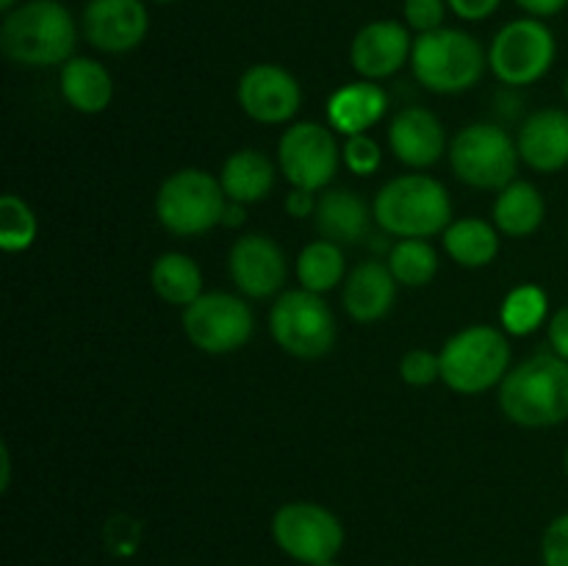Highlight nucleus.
I'll return each mask as SVG.
<instances>
[{"label":"nucleus","instance_id":"nucleus-1","mask_svg":"<svg viewBox=\"0 0 568 566\" xmlns=\"http://www.w3.org/2000/svg\"><path fill=\"white\" fill-rule=\"evenodd\" d=\"M499 408L514 425L555 427L568 420V361L552 350L516 364L499 383Z\"/></svg>","mask_w":568,"mask_h":566},{"label":"nucleus","instance_id":"nucleus-2","mask_svg":"<svg viewBox=\"0 0 568 566\" xmlns=\"http://www.w3.org/2000/svg\"><path fill=\"white\" fill-rule=\"evenodd\" d=\"M78 28L70 9L59 0H28L6 11L0 50L22 67H61L72 59Z\"/></svg>","mask_w":568,"mask_h":566},{"label":"nucleus","instance_id":"nucleus-3","mask_svg":"<svg viewBox=\"0 0 568 566\" xmlns=\"http://www.w3.org/2000/svg\"><path fill=\"white\" fill-rule=\"evenodd\" d=\"M372 214L377 225L392 236L427 239L447 231L453 222V203L444 183L414 172L388 181L377 192Z\"/></svg>","mask_w":568,"mask_h":566},{"label":"nucleus","instance_id":"nucleus-4","mask_svg":"<svg viewBox=\"0 0 568 566\" xmlns=\"http://www.w3.org/2000/svg\"><path fill=\"white\" fill-rule=\"evenodd\" d=\"M486 64L483 44L471 33L447 26L419 33L410 50V70L416 81L436 94H458L477 87Z\"/></svg>","mask_w":568,"mask_h":566},{"label":"nucleus","instance_id":"nucleus-5","mask_svg":"<svg viewBox=\"0 0 568 566\" xmlns=\"http://www.w3.org/2000/svg\"><path fill=\"white\" fill-rule=\"evenodd\" d=\"M442 381L458 394H483L510 372V344L499 327L471 325L455 333L442 353Z\"/></svg>","mask_w":568,"mask_h":566},{"label":"nucleus","instance_id":"nucleus-6","mask_svg":"<svg viewBox=\"0 0 568 566\" xmlns=\"http://www.w3.org/2000/svg\"><path fill=\"white\" fill-rule=\"evenodd\" d=\"M225 205L227 194L220 178L197 166L172 172L155 194V216L175 236H200L222 225Z\"/></svg>","mask_w":568,"mask_h":566},{"label":"nucleus","instance_id":"nucleus-7","mask_svg":"<svg viewBox=\"0 0 568 566\" xmlns=\"http://www.w3.org/2000/svg\"><path fill=\"white\" fill-rule=\"evenodd\" d=\"M272 338L294 358H322L336 344V316L325 297L308 289H288L270 311Z\"/></svg>","mask_w":568,"mask_h":566},{"label":"nucleus","instance_id":"nucleus-8","mask_svg":"<svg viewBox=\"0 0 568 566\" xmlns=\"http://www.w3.org/2000/svg\"><path fill=\"white\" fill-rule=\"evenodd\" d=\"M519 148L503 125L475 122L449 144V164L458 181L475 189H505L516 181Z\"/></svg>","mask_w":568,"mask_h":566},{"label":"nucleus","instance_id":"nucleus-9","mask_svg":"<svg viewBox=\"0 0 568 566\" xmlns=\"http://www.w3.org/2000/svg\"><path fill=\"white\" fill-rule=\"evenodd\" d=\"M272 538L277 549L305 566L336 560L344 547V525L325 505L294 499L272 516Z\"/></svg>","mask_w":568,"mask_h":566},{"label":"nucleus","instance_id":"nucleus-10","mask_svg":"<svg viewBox=\"0 0 568 566\" xmlns=\"http://www.w3.org/2000/svg\"><path fill=\"white\" fill-rule=\"evenodd\" d=\"M558 42L538 17H521L503 26L488 48V67L510 89L541 81L555 64Z\"/></svg>","mask_w":568,"mask_h":566},{"label":"nucleus","instance_id":"nucleus-11","mask_svg":"<svg viewBox=\"0 0 568 566\" xmlns=\"http://www.w3.org/2000/svg\"><path fill=\"white\" fill-rule=\"evenodd\" d=\"M183 331L203 353L227 355L253 338L255 316L236 294L203 292L183 311Z\"/></svg>","mask_w":568,"mask_h":566},{"label":"nucleus","instance_id":"nucleus-12","mask_svg":"<svg viewBox=\"0 0 568 566\" xmlns=\"http://www.w3.org/2000/svg\"><path fill=\"white\" fill-rule=\"evenodd\" d=\"M338 161L342 150L336 137L320 122H297L286 128L277 144V164L292 189H308V192L327 189L336 178Z\"/></svg>","mask_w":568,"mask_h":566},{"label":"nucleus","instance_id":"nucleus-13","mask_svg":"<svg viewBox=\"0 0 568 566\" xmlns=\"http://www.w3.org/2000/svg\"><path fill=\"white\" fill-rule=\"evenodd\" d=\"M236 98L250 120L264 122V125H281L300 111L303 89H300L297 78L283 67L253 64L239 78Z\"/></svg>","mask_w":568,"mask_h":566},{"label":"nucleus","instance_id":"nucleus-14","mask_svg":"<svg viewBox=\"0 0 568 566\" xmlns=\"http://www.w3.org/2000/svg\"><path fill=\"white\" fill-rule=\"evenodd\" d=\"M83 37L103 53H128L148 37L150 14L142 0H89L81 17Z\"/></svg>","mask_w":568,"mask_h":566},{"label":"nucleus","instance_id":"nucleus-15","mask_svg":"<svg viewBox=\"0 0 568 566\" xmlns=\"http://www.w3.org/2000/svg\"><path fill=\"white\" fill-rule=\"evenodd\" d=\"M227 270L244 297L264 300L281 292L288 266L275 239L264 236V233H244L242 239L233 242Z\"/></svg>","mask_w":568,"mask_h":566},{"label":"nucleus","instance_id":"nucleus-16","mask_svg":"<svg viewBox=\"0 0 568 566\" xmlns=\"http://www.w3.org/2000/svg\"><path fill=\"white\" fill-rule=\"evenodd\" d=\"M414 39L408 28L397 20H375L355 33L349 44V64L364 81H381V78L397 75L410 61Z\"/></svg>","mask_w":568,"mask_h":566},{"label":"nucleus","instance_id":"nucleus-17","mask_svg":"<svg viewBox=\"0 0 568 566\" xmlns=\"http://www.w3.org/2000/svg\"><path fill=\"white\" fill-rule=\"evenodd\" d=\"M388 148H392L394 159L403 161L405 166L427 170L447 150V133H444L442 120L430 109L408 105L388 125Z\"/></svg>","mask_w":568,"mask_h":566},{"label":"nucleus","instance_id":"nucleus-18","mask_svg":"<svg viewBox=\"0 0 568 566\" xmlns=\"http://www.w3.org/2000/svg\"><path fill=\"white\" fill-rule=\"evenodd\" d=\"M521 161L530 170L552 175L568 166V111L541 109L527 117L516 139Z\"/></svg>","mask_w":568,"mask_h":566},{"label":"nucleus","instance_id":"nucleus-19","mask_svg":"<svg viewBox=\"0 0 568 566\" xmlns=\"http://www.w3.org/2000/svg\"><path fill=\"white\" fill-rule=\"evenodd\" d=\"M342 300L344 311L355 322H377L392 311L397 300V277L383 261H361L344 281Z\"/></svg>","mask_w":568,"mask_h":566},{"label":"nucleus","instance_id":"nucleus-20","mask_svg":"<svg viewBox=\"0 0 568 566\" xmlns=\"http://www.w3.org/2000/svg\"><path fill=\"white\" fill-rule=\"evenodd\" d=\"M388 111V94L375 81L344 83L327 100V120L344 137L366 133Z\"/></svg>","mask_w":568,"mask_h":566},{"label":"nucleus","instance_id":"nucleus-21","mask_svg":"<svg viewBox=\"0 0 568 566\" xmlns=\"http://www.w3.org/2000/svg\"><path fill=\"white\" fill-rule=\"evenodd\" d=\"M369 209L364 200L349 189H327L320 200H316V231L322 239L336 244H358L369 236Z\"/></svg>","mask_w":568,"mask_h":566},{"label":"nucleus","instance_id":"nucleus-22","mask_svg":"<svg viewBox=\"0 0 568 566\" xmlns=\"http://www.w3.org/2000/svg\"><path fill=\"white\" fill-rule=\"evenodd\" d=\"M59 87L67 103L81 114H100L111 105L114 98V81L111 72L100 61L87 55H72L61 64Z\"/></svg>","mask_w":568,"mask_h":566},{"label":"nucleus","instance_id":"nucleus-23","mask_svg":"<svg viewBox=\"0 0 568 566\" xmlns=\"http://www.w3.org/2000/svg\"><path fill=\"white\" fill-rule=\"evenodd\" d=\"M220 183L233 203H258L275 186V164L255 148L236 150L222 164Z\"/></svg>","mask_w":568,"mask_h":566},{"label":"nucleus","instance_id":"nucleus-24","mask_svg":"<svg viewBox=\"0 0 568 566\" xmlns=\"http://www.w3.org/2000/svg\"><path fill=\"white\" fill-rule=\"evenodd\" d=\"M544 216H547V203L532 183L514 181L499 189L494 203V225L503 233L514 239L530 236L541 228Z\"/></svg>","mask_w":568,"mask_h":566},{"label":"nucleus","instance_id":"nucleus-25","mask_svg":"<svg viewBox=\"0 0 568 566\" xmlns=\"http://www.w3.org/2000/svg\"><path fill=\"white\" fill-rule=\"evenodd\" d=\"M444 247L455 264L466 270H480L488 266L499 253L497 228L480 216H466V220L449 222L444 231Z\"/></svg>","mask_w":568,"mask_h":566},{"label":"nucleus","instance_id":"nucleus-26","mask_svg":"<svg viewBox=\"0 0 568 566\" xmlns=\"http://www.w3.org/2000/svg\"><path fill=\"white\" fill-rule=\"evenodd\" d=\"M150 286L164 303L192 305L203 294V272L186 253H164L150 266Z\"/></svg>","mask_w":568,"mask_h":566},{"label":"nucleus","instance_id":"nucleus-27","mask_svg":"<svg viewBox=\"0 0 568 566\" xmlns=\"http://www.w3.org/2000/svg\"><path fill=\"white\" fill-rule=\"evenodd\" d=\"M297 281L308 292L325 294L344 281L342 244L316 239L305 244L297 255Z\"/></svg>","mask_w":568,"mask_h":566},{"label":"nucleus","instance_id":"nucleus-28","mask_svg":"<svg viewBox=\"0 0 568 566\" xmlns=\"http://www.w3.org/2000/svg\"><path fill=\"white\" fill-rule=\"evenodd\" d=\"M388 270L397 277L399 286L419 289L436 277L438 272V253L427 239H399L392 244L386 259Z\"/></svg>","mask_w":568,"mask_h":566},{"label":"nucleus","instance_id":"nucleus-29","mask_svg":"<svg viewBox=\"0 0 568 566\" xmlns=\"http://www.w3.org/2000/svg\"><path fill=\"white\" fill-rule=\"evenodd\" d=\"M549 316V300L547 292L536 283H521L514 292H508V297L503 300V311H499V320H503L505 333L510 336H530Z\"/></svg>","mask_w":568,"mask_h":566},{"label":"nucleus","instance_id":"nucleus-30","mask_svg":"<svg viewBox=\"0 0 568 566\" xmlns=\"http://www.w3.org/2000/svg\"><path fill=\"white\" fill-rule=\"evenodd\" d=\"M37 239V216L31 205L17 194L0 198V247L6 253H22Z\"/></svg>","mask_w":568,"mask_h":566},{"label":"nucleus","instance_id":"nucleus-31","mask_svg":"<svg viewBox=\"0 0 568 566\" xmlns=\"http://www.w3.org/2000/svg\"><path fill=\"white\" fill-rule=\"evenodd\" d=\"M399 377L408 386H430L442 377V355L430 350H408L399 361Z\"/></svg>","mask_w":568,"mask_h":566},{"label":"nucleus","instance_id":"nucleus-32","mask_svg":"<svg viewBox=\"0 0 568 566\" xmlns=\"http://www.w3.org/2000/svg\"><path fill=\"white\" fill-rule=\"evenodd\" d=\"M344 164L355 172V175H372L381 166V144L369 137V133H358V137H347V144L342 150Z\"/></svg>","mask_w":568,"mask_h":566},{"label":"nucleus","instance_id":"nucleus-33","mask_svg":"<svg viewBox=\"0 0 568 566\" xmlns=\"http://www.w3.org/2000/svg\"><path fill=\"white\" fill-rule=\"evenodd\" d=\"M447 9V0H405L403 14L408 28H414L416 33H430L444 28Z\"/></svg>","mask_w":568,"mask_h":566},{"label":"nucleus","instance_id":"nucleus-34","mask_svg":"<svg viewBox=\"0 0 568 566\" xmlns=\"http://www.w3.org/2000/svg\"><path fill=\"white\" fill-rule=\"evenodd\" d=\"M544 566H568V514L555 516L541 538Z\"/></svg>","mask_w":568,"mask_h":566},{"label":"nucleus","instance_id":"nucleus-35","mask_svg":"<svg viewBox=\"0 0 568 566\" xmlns=\"http://www.w3.org/2000/svg\"><path fill=\"white\" fill-rule=\"evenodd\" d=\"M503 0H447V6L453 9L455 17L466 22H480L486 17H491L499 9Z\"/></svg>","mask_w":568,"mask_h":566},{"label":"nucleus","instance_id":"nucleus-36","mask_svg":"<svg viewBox=\"0 0 568 566\" xmlns=\"http://www.w3.org/2000/svg\"><path fill=\"white\" fill-rule=\"evenodd\" d=\"M549 344H552V353H558L560 358L568 361V305L555 311L547 322Z\"/></svg>","mask_w":568,"mask_h":566},{"label":"nucleus","instance_id":"nucleus-37","mask_svg":"<svg viewBox=\"0 0 568 566\" xmlns=\"http://www.w3.org/2000/svg\"><path fill=\"white\" fill-rule=\"evenodd\" d=\"M286 211L292 216H297V220H305V216L316 214L314 192H308V189H292L286 198Z\"/></svg>","mask_w":568,"mask_h":566},{"label":"nucleus","instance_id":"nucleus-38","mask_svg":"<svg viewBox=\"0 0 568 566\" xmlns=\"http://www.w3.org/2000/svg\"><path fill=\"white\" fill-rule=\"evenodd\" d=\"M516 6L530 17H555L566 9L568 0H516Z\"/></svg>","mask_w":568,"mask_h":566},{"label":"nucleus","instance_id":"nucleus-39","mask_svg":"<svg viewBox=\"0 0 568 566\" xmlns=\"http://www.w3.org/2000/svg\"><path fill=\"white\" fill-rule=\"evenodd\" d=\"M244 220H247V211H244V203H233V200H227L225 214H222V225H225V228H239V225H244Z\"/></svg>","mask_w":568,"mask_h":566},{"label":"nucleus","instance_id":"nucleus-40","mask_svg":"<svg viewBox=\"0 0 568 566\" xmlns=\"http://www.w3.org/2000/svg\"><path fill=\"white\" fill-rule=\"evenodd\" d=\"M0 469H3V475H0V488H9L11 483V458H9V447H0Z\"/></svg>","mask_w":568,"mask_h":566},{"label":"nucleus","instance_id":"nucleus-41","mask_svg":"<svg viewBox=\"0 0 568 566\" xmlns=\"http://www.w3.org/2000/svg\"><path fill=\"white\" fill-rule=\"evenodd\" d=\"M17 6V0H0V9L3 11H11Z\"/></svg>","mask_w":568,"mask_h":566},{"label":"nucleus","instance_id":"nucleus-42","mask_svg":"<svg viewBox=\"0 0 568 566\" xmlns=\"http://www.w3.org/2000/svg\"><path fill=\"white\" fill-rule=\"evenodd\" d=\"M320 566H342V564H336V560H327V564H320Z\"/></svg>","mask_w":568,"mask_h":566},{"label":"nucleus","instance_id":"nucleus-43","mask_svg":"<svg viewBox=\"0 0 568 566\" xmlns=\"http://www.w3.org/2000/svg\"><path fill=\"white\" fill-rule=\"evenodd\" d=\"M564 92H566V103H568V78H566V87H564Z\"/></svg>","mask_w":568,"mask_h":566},{"label":"nucleus","instance_id":"nucleus-44","mask_svg":"<svg viewBox=\"0 0 568 566\" xmlns=\"http://www.w3.org/2000/svg\"><path fill=\"white\" fill-rule=\"evenodd\" d=\"M564 461H566V475H568V447H566V458Z\"/></svg>","mask_w":568,"mask_h":566},{"label":"nucleus","instance_id":"nucleus-45","mask_svg":"<svg viewBox=\"0 0 568 566\" xmlns=\"http://www.w3.org/2000/svg\"><path fill=\"white\" fill-rule=\"evenodd\" d=\"M155 3H172V0H155Z\"/></svg>","mask_w":568,"mask_h":566}]
</instances>
